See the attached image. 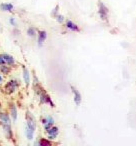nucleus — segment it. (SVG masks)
I'll use <instances>...</instances> for the list:
<instances>
[{
    "label": "nucleus",
    "mask_w": 136,
    "mask_h": 146,
    "mask_svg": "<svg viewBox=\"0 0 136 146\" xmlns=\"http://www.w3.org/2000/svg\"><path fill=\"white\" fill-rule=\"evenodd\" d=\"M26 120H27V126H26V136L29 140L33 138V134H34L35 128H36V122H35V118L30 112H27L26 114Z\"/></svg>",
    "instance_id": "1"
},
{
    "label": "nucleus",
    "mask_w": 136,
    "mask_h": 146,
    "mask_svg": "<svg viewBox=\"0 0 136 146\" xmlns=\"http://www.w3.org/2000/svg\"><path fill=\"white\" fill-rule=\"evenodd\" d=\"M35 89H36V92H37V94L39 95V97H40V100H41V102H42V103H48V104H50L52 107L54 106V104H53V102L51 101L49 95L44 91V89H43V88L41 87L38 83H37V88L35 87Z\"/></svg>",
    "instance_id": "2"
},
{
    "label": "nucleus",
    "mask_w": 136,
    "mask_h": 146,
    "mask_svg": "<svg viewBox=\"0 0 136 146\" xmlns=\"http://www.w3.org/2000/svg\"><path fill=\"white\" fill-rule=\"evenodd\" d=\"M17 87H18V83H17V81H15V80H10V81L5 85L4 89L7 93H13V92L17 89Z\"/></svg>",
    "instance_id": "3"
},
{
    "label": "nucleus",
    "mask_w": 136,
    "mask_h": 146,
    "mask_svg": "<svg viewBox=\"0 0 136 146\" xmlns=\"http://www.w3.org/2000/svg\"><path fill=\"white\" fill-rule=\"evenodd\" d=\"M107 13H108V9L105 5L102 2H99V9H98V14L101 17V19L106 20L107 19Z\"/></svg>",
    "instance_id": "4"
},
{
    "label": "nucleus",
    "mask_w": 136,
    "mask_h": 146,
    "mask_svg": "<svg viewBox=\"0 0 136 146\" xmlns=\"http://www.w3.org/2000/svg\"><path fill=\"white\" fill-rule=\"evenodd\" d=\"M42 123L44 124L45 130L47 131L49 128H51L53 126V124H54V120H53V118L50 117V116H47L46 118L42 119Z\"/></svg>",
    "instance_id": "5"
},
{
    "label": "nucleus",
    "mask_w": 136,
    "mask_h": 146,
    "mask_svg": "<svg viewBox=\"0 0 136 146\" xmlns=\"http://www.w3.org/2000/svg\"><path fill=\"white\" fill-rule=\"evenodd\" d=\"M71 89H72V92L74 93V101L77 105H79L80 102H81V95H80L79 91H78L76 88H74L73 86H71Z\"/></svg>",
    "instance_id": "6"
},
{
    "label": "nucleus",
    "mask_w": 136,
    "mask_h": 146,
    "mask_svg": "<svg viewBox=\"0 0 136 146\" xmlns=\"http://www.w3.org/2000/svg\"><path fill=\"white\" fill-rule=\"evenodd\" d=\"M47 132H48V134H49V139H54L57 136V134H58V128L53 127L52 126V127L47 130Z\"/></svg>",
    "instance_id": "7"
},
{
    "label": "nucleus",
    "mask_w": 136,
    "mask_h": 146,
    "mask_svg": "<svg viewBox=\"0 0 136 146\" xmlns=\"http://www.w3.org/2000/svg\"><path fill=\"white\" fill-rule=\"evenodd\" d=\"M23 79H24L25 84L28 86L30 83V75H29V71L25 67H23Z\"/></svg>",
    "instance_id": "8"
},
{
    "label": "nucleus",
    "mask_w": 136,
    "mask_h": 146,
    "mask_svg": "<svg viewBox=\"0 0 136 146\" xmlns=\"http://www.w3.org/2000/svg\"><path fill=\"white\" fill-rule=\"evenodd\" d=\"M46 37H47V34L45 31H39V34H38V45L39 46L42 45V43L45 41Z\"/></svg>",
    "instance_id": "9"
},
{
    "label": "nucleus",
    "mask_w": 136,
    "mask_h": 146,
    "mask_svg": "<svg viewBox=\"0 0 136 146\" xmlns=\"http://www.w3.org/2000/svg\"><path fill=\"white\" fill-rule=\"evenodd\" d=\"M3 127H4V132L5 134H6L7 137L10 139V138H12V131H11V127H10V124L8 123H4V125H3Z\"/></svg>",
    "instance_id": "10"
},
{
    "label": "nucleus",
    "mask_w": 136,
    "mask_h": 146,
    "mask_svg": "<svg viewBox=\"0 0 136 146\" xmlns=\"http://www.w3.org/2000/svg\"><path fill=\"white\" fill-rule=\"evenodd\" d=\"M0 9L2 11H11L13 9V5L10 3H3L0 5Z\"/></svg>",
    "instance_id": "11"
},
{
    "label": "nucleus",
    "mask_w": 136,
    "mask_h": 146,
    "mask_svg": "<svg viewBox=\"0 0 136 146\" xmlns=\"http://www.w3.org/2000/svg\"><path fill=\"white\" fill-rule=\"evenodd\" d=\"M66 26H67V28L71 29V30H73V31H78V30H79L77 25L74 24V23L72 22V21H70V20H68L66 22Z\"/></svg>",
    "instance_id": "12"
},
{
    "label": "nucleus",
    "mask_w": 136,
    "mask_h": 146,
    "mask_svg": "<svg viewBox=\"0 0 136 146\" xmlns=\"http://www.w3.org/2000/svg\"><path fill=\"white\" fill-rule=\"evenodd\" d=\"M3 57H4L5 62L8 63L9 65L14 64V59H13L12 56H10V55H8V54H3Z\"/></svg>",
    "instance_id": "13"
},
{
    "label": "nucleus",
    "mask_w": 136,
    "mask_h": 146,
    "mask_svg": "<svg viewBox=\"0 0 136 146\" xmlns=\"http://www.w3.org/2000/svg\"><path fill=\"white\" fill-rule=\"evenodd\" d=\"M0 119L2 120L3 123H8L10 124V119H9L8 115L6 113H0Z\"/></svg>",
    "instance_id": "14"
},
{
    "label": "nucleus",
    "mask_w": 136,
    "mask_h": 146,
    "mask_svg": "<svg viewBox=\"0 0 136 146\" xmlns=\"http://www.w3.org/2000/svg\"><path fill=\"white\" fill-rule=\"evenodd\" d=\"M10 110H11V115H12V118H13V120H16V118H17V111H16V106H15L14 104H11Z\"/></svg>",
    "instance_id": "15"
},
{
    "label": "nucleus",
    "mask_w": 136,
    "mask_h": 146,
    "mask_svg": "<svg viewBox=\"0 0 136 146\" xmlns=\"http://www.w3.org/2000/svg\"><path fill=\"white\" fill-rule=\"evenodd\" d=\"M27 34H28L29 36L33 37L35 35V29L33 28V27H29L28 30H27Z\"/></svg>",
    "instance_id": "16"
},
{
    "label": "nucleus",
    "mask_w": 136,
    "mask_h": 146,
    "mask_svg": "<svg viewBox=\"0 0 136 146\" xmlns=\"http://www.w3.org/2000/svg\"><path fill=\"white\" fill-rule=\"evenodd\" d=\"M39 145H41V146H45V145H50V141H48V140H45V139H41L40 141H39Z\"/></svg>",
    "instance_id": "17"
},
{
    "label": "nucleus",
    "mask_w": 136,
    "mask_h": 146,
    "mask_svg": "<svg viewBox=\"0 0 136 146\" xmlns=\"http://www.w3.org/2000/svg\"><path fill=\"white\" fill-rule=\"evenodd\" d=\"M1 71H2L3 73H5V74H8L9 71H10V69L6 66H1Z\"/></svg>",
    "instance_id": "18"
},
{
    "label": "nucleus",
    "mask_w": 136,
    "mask_h": 146,
    "mask_svg": "<svg viewBox=\"0 0 136 146\" xmlns=\"http://www.w3.org/2000/svg\"><path fill=\"white\" fill-rule=\"evenodd\" d=\"M4 63H5L4 57H3V55H0V65H3Z\"/></svg>",
    "instance_id": "19"
},
{
    "label": "nucleus",
    "mask_w": 136,
    "mask_h": 146,
    "mask_svg": "<svg viewBox=\"0 0 136 146\" xmlns=\"http://www.w3.org/2000/svg\"><path fill=\"white\" fill-rule=\"evenodd\" d=\"M57 20L59 21V22H62L64 19H63V16L62 15H57Z\"/></svg>",
    "instance_id": "20"
},
{
    "label": "nucleus",
    "mask_w": 136,
    "mask_h": 146,
    "mask_svg": "<svg viewBox=\"0 0 136 146\" xmlns=\"http://www.w3.org/2000/svg\"><path fill=\"white\" fill-rule=\"evenodd\" d=\"M10 23H11V24H14V23H15V22H14V19L11 18V19H10Z\"/></svg>",
    "instance_id": "21"
},
{
    "label": "nucleus",
    "mask_w": 136,
    "mask_h": 146,
    "mask_svg": "<svg viewBox=\"0 0 136 146\" xmlns=\"http://www.w3.org/2000/svg\"><path fill=\"white\" fill-rule=\"evenodd\" d=\"M2 81V77H1V76H0V82Z\"/></svg>",
    "instance_id": "22"
},
{
    "label": "nucleus",
    "mask_w": 136,
    "mask_h": 146,
    "mask_svg": "<svg viewBox=\"0 0 136 146\" xmlns=\"http://www.w3.org/2000/svg\"><path fill=\"white\" fill-rule=\"evenodd\" d=\"M0 109H1V103H0Z\"/></svg>",
    "instance_id": "23"
}]
</instances>
